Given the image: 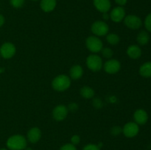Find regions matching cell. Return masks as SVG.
Segmentation results:
<instances>
[{"instance_id":"cell-1","label":"cell","mask_w":151,"mask_h":150,"mask_svg":"<svg viewBox=\"0 0 151 150\" xmlns=\"http://www.w3.org/2000/svg\"><path fill=\"white\" fill-rule=\"evenodd\" d=\"M6 145L10 150H24L27 146V140L22 135H13L8 138Z\"/></svg>"},{"instance_id":"cell-2","label":"cell","mask_w":151,"mask_h":150,"mask_svg":"<svg viewBox=\"0 0 151 150\" xmlns=\"http://www.w3.org/2000/svg\"><path fill=\"white\" fill-rule=\"evenodd\" d=\"M71 85V79L66 74H60L55 77L52 82V87L53 89L58 92H62L68 88Z\"/></svg>"},{"instance_id":"cell-3","label":"cell","mask_w":151,"mask_h":150,"mask_svg":"<svg viewBox=\"0 0 151 150\" xmlns=\"http://www.w3.org/2000/svg\"><path fill=\"white\" fill-rule=\"evenodd\" d=\"M86 48L93 54H97L100 52L103 48V44L102 41L95 35L89 36L86 38Z\"/></svg>"},{"instance_id":"cell-4","label":"cell","mask_w":151,"mask_h":150,"mask_svg":"<svg viewBox=\"0 0 151 150\" xmlns=\"http://www.w3.org/2000/svg\"><path fill=\"white\" fill-rule=\"evenodd\" d=\"M86 66L88 69L91 71H99L103 67V60L97 54H90L86 58Z\"/></svg>"},{"instance_id":"cell-5","label":"cell","mask_w":151,"mask_h":150,"mask_svg":"<svg viewBox=\"0 0 151 150\" xmlns=\"http://www.w3.org/2000/svg\"><path fill=\"white\" fill-rule=\"evenodd\" d=\"M91 31L95 36H105L109 33V26L103 21H96L91 24Z\"/></svg>"},{"instance_id":"cell-6","label":"cell","mask_w":151,"mask_h":150,"mask_svg":"<svg viewBox=\"0 0 151 150\" xmlns=\"http://www.w3.org/2000/svg\"><path fill=\"white\" fill-rule=\"evenodd\" d=\"M16 49L13 44L6 42L0 47V56L4 59H10L16 54Z\"/></svg>"},{"instance_id":"cell-7","label":"cell","mask_w":151,"mask_h":150,"mask_svg":"<svg viewBox=\"0 0 151 150\" xmlns=\"http://www.w3.org/2000/svg\"><path fill=\"white\" fill-rule=\"evenodd\" d=\"M123 21L124 24L127 27L131 29H134V30L139 29L142 25V21L141 19L135 15L125 16Z\"/></svg>"},{"instance_id":"cell-8","label":"cell","mask_w":151,"mask_h":150,"mask_svg":"<svg viewBox=\"0 0 151 150\" xmlns=\"http://www.w3.org/2000/svg\"><path fill=\"white\" fill-rule=\"evenodd\" d=\"M103 69L106 73L110 74H114L120 70V62L116 59H109L104 63Z\"/></svg>"},{"instance_id":"cell-9","label":"cell","mask_w":151,"mask_h":150,"mask_svg":"<svg viewBox=\"0 0 151 150\" xmlns=\"http://www.w3.org/2000/svg\"><path fill=\"white\" fill-rule=\"evenodd\" d=\"M139 132V125L136 122H128L125 124L122 128V133L127 138H134L137 136Z\"/></svg>"},{"instance_id":"cell-10","label":"cell","mask_w":151,"mask_h":150,"mask_svg":"<svg viewBox=\"0 0 151 150\" xmlns=\"http://www.w3.org/2000/svg\"><path fill=\"white\" fill-rule=\"evenodd\" d=\"M69 110L67 107L63 104L56 106L52 110V117L57 121H61L67 117Z\"/></svg>"},{"instance_id":"cell-11","label":"cell","mask_w":151,"mask_h":150,"mask_svg":"<svg viewBox=\"0 0 151 150\" xmlns=\"http://www.w3.org/2000/svg\"><path fill=\"white\" fill-rule=\"evenodd\" d=\"M110 19L113 21L114 22L116 23H119V22L122 21L125 17V10L121 6H117V7H114L113 10L111 11Z\"/></svg>"},{"instance_id":"cell-12","label":"cell","mask_w":151,"mask_h":150,"mask_svg":"<svg viewBox=\"0 0 151 150\" xmlns=\"http://www.w3.org/2000/svg\"><path fill=\"white\" fill-rule=\"evenodd\" d=\"M41 138V131L37 126L30 128L27 133V140L31 144L38 142Z\"/></svg>"},{"instance_id":"cell-13","label":"cell","mask_w":151,"mask_h":150,"mask_svg":"<svg viewBox=\"0 0 151 150\" xmlns=\"http://www.w3.org/2000/svg\"><path fill=\"white\" fill-rule=\"evenodd\" d=\"M134 119L138 125H143L147 123L148 120V115L143 109H138L134 114Z\"/></svg>"},{"instance_id":"cell-14","label":"cell","mask_w":151,"mask_h":150,"mask_svg":"<svg viewBox=\"0 0 151 150\" xmlns=\"http://www.w3.org/2000/svg\"><path fill=\"white\" fill-rule=\"evenodd\" d=\"M93 3L95 8L103 13H108L111 7L110 0H94Z\"/></svg>"},{"instance_id":"cell-15","label":"cell","mask_w":151,"mask_h":150,"mask_svg":"<svg viewBox=\"0 0 151 150\" xmlns=\"http://www.w3.org/2000/svg\"><path fill=\"white\" fill-rule=\"evenodd\" d=\"M57 5V0H41L40 7L45 13L53 11Z\"/></svg>"},{"instance_id":"cell-16","label":"cell","mask_w":151,"mask_h":150,"mask_svg":"<svg viewBox=\"0 0 151 150\" xmlns=\"http://www.w3.org/2000/svg\"><path fill=\"white\" fill-rule=\"evenodd\" d=\"M83 74V69L80 65H75L71 68L69 71V77L73 80H78L81 79Z\"/></svg>"},{"instance_id":"cell-17","label":"cell","mask_w":151,"mask_h":150,"mask_svg":"<svg viewBox=\"0 0 151 150\" xmlns=\"http://www.w3.org/2000/svg\"><path fill=\"white\" fill-rule=\"evenodd\" d=\"M127 54L131 59H139L142 55V49L139 46L131 45L127 49Z\"/></svg>"},{"instance_id":"cell-18","label":"cell","mask_w":151,"mask_h":150,"mask_svg":"<svg viewBox=\"0 0 151 150\" xmlns=\"http://www.w3.org/2000/svg\"><path fill=\"white\" fill-rule=\"evenodd\" d=\"M139 74L143 77H151V62H147L139 68Z\"/></svg>"},{"instance_id":"cell-19","label":"cell","mask_w":151,"mask_h":150,"mask_svg":"<svg viewBox=\"0 0 151 150\" xmlns=\"http://www.w3.org/2000/svg\"><path fill=\"white\" fill-rule=\"evenodd\" d=\"M137 41L138 44L141 46H145L148 44L150 41L149 34L146 31H141L137 37Z\"/></svg>"},{"instance_id":"cell-20","label":"cell","mask_w":151,"mask_h":150,"mask_svg":"<svg viewBox=\"0 0 151 150\" xmlns=\"http://www.w3.org/2000/svg\"><path fill=\"white\" fill-rule=\"evenodd\" d=\"M80 94L84 99H90L94 96V91L89 86H83L80 90Z\"/></svg>"},{"instance_id":"cell-21","label":"cell","mask_w":151,"mask_h":150,"mask_svg":"<svg viewBox=\"0 0 151 150\" xmlns=\"http://www.w3.org/2000/svg\"><path fill=\"white\" fill-rule=\"evenodd\" d=\"M106 41L111 45H116L120 41V38L119 35L116 33H108L106 35Z\"/></svg>"},{"instance_id":"cell-22","label":"cell","mask_w":151,"mask_h":150,"mask_svg":"<svg viewBox=\"0 0 151 150\" xmlns=\"http://www.w3.org/2000/svg\"><path fill=\"white\" fill-rule=\"evenodd\" d=\"M102 55L104 58L108 59H111V57H113L114 55V51L111 48H109V47H106V48H103L101 50Z\"/></svg>"},{"instance_id":"cell-23","label":"cell","mask_w":151,"mask_h":150,"mask_svg":"<svg viewBox=\"0 0 151 150\" xmlns=\"http://www.w3.org/2000/svg\"><path fill=\"white\" fill-rule=\"evenodd\" d=\"M25 0H10V4L14 8H21Z\"/></svg>"},{"instance_id":"cell-24","label":"cell","mask_w":151,"mask_h":150,"mask_svg":"<svg viewBox=\"0 0 151 150\" xmlns=\"http://www.w3.org/2000/svg\"><path fill=\"white\" fill-rule=\"evenodd\" d=\"M122 132V128L119 126H114L111 129V133L114 136L120 135Z\"/></svg>"},{"instance_id":"cell-25","label":"cell","mask_w":151,"mask_h":150,"mask_svg":"<svg viewBox=\"0 0 151 150\" xmlns=\"http://www.w3.org/2000/svg\"><path fill=\"white\" fill-rule=\"evenodd\" d=\"M145 26L148 30L149 32H151V13L147 16L145 20Z\"/></svg>"},{"instance_id":"cell-26","label":"cell","mask_w":151,"mask_h":150,"mask_svg":"<svg viewBox=\"0 0 151 150\" xmlns=\"http://www.w3.org/2000/svg\"><path fill=\"white\" fill-rule=\"evenodd\" d=\"M83 150H100V148L98 145L94 144H88L84 146Z\"/></svg>"},{"instance_id":"cell-27","label":"cell","mask_w":151,"mask_h":150,"mask_svg":"<svg viewBox=\"0 0 151 150\" xmlns=\"http://www.w3.org/2000/svg\"><path fill=\"white\" fill-rule=\"evenodd\" d=\"M59 150H77L76 146L70 144H66L62 146Z\"/></svg>"},{"instance_id":"cell-28","label":"cell","mask_w":151,"mask_h":150,"mask_svg":"<svg viewBox=\"0 0 151 150\" xmlns=\"http://www.w3.org/2000/svg\"><path fill=\"white\" fill-rule=\"evenodd\" d=\"M80 142H81V137L79 135H74L71 138V144H73V145H78V144H80Z\"/></svg>"},{"instance_id":"cell-29","label":"cell","mask_w":151,"mask_h":150,"mask_svg":"<svg viewBox=\"0 0 151 150\" xmlns=\"http://www.w3.org/2000/svg\"><path fill=\"white\" fill-rule=\"evenodd\" d=\"M67 108H68V110H69V111L75 112L78 110V104H77V103L72 102V103H70V104H69Z\"/></svg>"},{"instance_id":"cell-30","label":"cell","mask_w":151,"mask_h":150,"mask_svg":"<svg viewBox=\"0 0 151 150\" xmlns=\"http://www.w3.org/2000/svg\"><path fill=\"white\" fill-rule=\"evenodd\" d=\"M93 104H94V105L96 106L97 107H102V104H103V103H102L101 100H100L99 99L96 98L94 100V101H93Z\"/></svg>"},{"instance_id":"cell-31","label":"cell","mask_w":151,"mask_h":150,"mask_svg":"<svg viewBox=\"0 0 151 150\" xmlns=\"http://www.w3.org/2000/svg\"><path fill=\"white\" fill-rule=\"evenodd\" d=\"M114 1H115V2L118 4V5L122 7V6H124L125 4H126L128 0H114Z\"/></svg>"},{"instance_id":"cell-32","label":"cell","mask_w":151,"mask_h":150,"mask_svg":"<svg viewBox=\"0 0 151 150\" xmlns=\"http://www.w3.org/2000/svg\"><path fill=\"white\" fill-rule=\"evenodd\" d=\"M5 22V19H4V17L1 14H0V27L1 26H3V24Z\"/></svg>"},{"instance_id":"cell-33","label":"cell","mask_w":151,"mask_h":150,"mask_svg":"<svg viewBox=\"0 0 151 150\" xmlns=\"http://www.w3.org/2000/svg\"><path fill=\"white\" fill-rule=\"evenodd\" d=\"M103 19H105V20H108V19H110V16H109V15L108 14V13H103Z\"/></svg>"},{"instance_id":"cell-34","label":"cell","mask_w":151,"mask_h":150,"mask_svg":"<svg viewBox=\"0 0 151 150\" xmlns=\"http://www.w3.org/2000/svg\"><path fill=\"white\" fill-rule=\"evenodd\" d=\"M24 150H32V149L31 148V147H27V146L26 148H25Z\"/></svg>"},{"instance_id":"cell-35","label":"cell","mask_w":151,"mask_h":150,"mask_svg":"<svg viewBox=\"0 0 151 150\" xmlns=\"http://www.w3.org/2000/svg\"><path fill=\"white\" fill-rule=\"evenodd\" d=\"M0 150H7V149H4V148H2V149H0Z\"/></svg>"},{"instance_id":"cell-36","label":"cell","mask_w":151,"mask_h":150,"mask_svg":"<svg viewBox=\"0 0 151 150\" xmlns=\"http://www.w3.org/2000/svg\"><path fill=\"white\" fill-rule=\"evenodd\" d=\"M32 1H38V0H32Z\"/></svg>"}]
</instances>
